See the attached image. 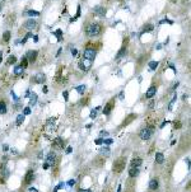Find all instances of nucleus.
Masks as SVG:
<instances>
[{"instance_id": "1", "label": "nucleus", "mask_w": 191, "mask_h": 192, "mask_svg": "<svg viewBox=\"0 0 191 192\" xmlns=\"http://www.w3.org/2000/svg\"><path fill=\"white\" fill-rule=\"evenodd\" d=\"M125 165H126V158H124V156H120V158H117V159L114 162L112 170H114L115 173H121V172L124 170Z\"/></svg>"}, {"instance_id": "2", "label": "nucleus", "mask_w": 191, "mask_h": 192, "mask_svg": "<svg viewBox=\"0 0 191 192\" xmlns=\"http://www.w3.org/2000/svg\"><path fill=\"white\" fill-rule=\"evenodd\" d=\"M101 33V26L97 23H92L87 27V35L89 37H96Z\"/></svg>"}, {"instance_id": "3", "label": "nucleus", "mask_w": 191, "mask_h": 192, "mask_svg": "<svg viewBox=\"0 0 191 192\" xmlns=\"http://www.w3.org/2000/svg\"><path fill=\"white\" fill-rule=\"evenodd\" d=\"M153 130H154V129H150V127H144V129L140 131V134H139L140 139H142V140H148V139H150V136L153 135Z\"/></svg>"}, {"instance_id": "4", "label": "nucleus", "mask_w": 191, "mask_h": 192, "mask_svg": "<svg viewBox=\"0 0 191 192\" xmlns=\"http://www.w3.org/2000/svg\"><path fill=\"white\" fill-rule=\"evenodd\" d=\"M91 65H92V61L88 60V59H84V57H83V59L79 61V69L83 70V71H88V70L91 69Z\"/></svg>"}, {"instance_id": "5", "label": "nucleus", "mask_w": 191, "mask_h": 192, "mask_svg": "<svg viewBox=\"0 0 191 192\" xmlns=\"http://www.w3.org/2000/svg\"><path fill=\"white\" fill-rule=\"evenodd\" d=\"M84 59H88V60H94V57H96V51L94 50H92V48H87L85 51H84Z\"/></svg>"}, {"instance_id": "6", "label": "nucleus", "mask_w": 191, "mask_h": 192, "mask_svg": "<svg viewBox=\"0 0 191 192\" xmlns=\"http://www.w3.org/2000/svg\"><path fill=\"white\" fill-rule=\"evenodd\" d=\"M64 145L65 144H64V140L61 137H56L52 143V148H55V149H64Z\"/></svg>"}, {"instance_id": "7", "label": "nucleus", "mask_w": 191, "mask_h": 192, "mask_svg": "<svg viewBox=\"0 0 191 192\" xmlns=\"http://www.w3.org/2000/svg\"><path fill=\"white\" fill-rule=\"evenodd\" d=\"M35 179V173H33V170H28L27 173H26V177H24V183L26 185H29L32 181Z\"/></svg>"}, {"instance_id": "8", "label": "nucleus", "mask_w": 191, "mask_h": 192, "mask_svg": "<svg viewBox=\"0 0 191 192\" xmlns=\"http://www.w3.org/2000/svg\"><path fill=\"white\" fill-rule=\"evenodd\" d=\"M94 13H96V15H98V17H105V15H106V9H105L103 6L98 5V6L94 8Z\"/></svg>"}, {"instance_id": "9", "label": "nucleus", "mask_w": 191, "mask_h": 192, "mask_svg": "<svg viewBox=\"0 0 191 192\" xmlns=\"http://www.w3.org/2000/svg\"><path fill=\"white\" fill-rule=\"evenodd\" d=\"M36 26H37V22H36L35 19H28V20L24 23V27H26L27 29H33V28H36Z\"/></svg>"}, {"instance_id": "10", "label": "nucleus", "mask_w": 191, "mask_h": 192, "mask_svg": "<svg viewBox=\"0 0 191 192\" xmlns=\"http://www.w3.org/2000/svg\"><path fill=\"white\" fill-rule=\"evenodd\" d=\"M55 160H56V154L54 153V152H50L48 155H47V158H46V162H47L50 165H54Z\"/></svg>"}, {"instance_id": "11", "label": "nucleus", "mask_w": 191, "mask_h": 192, "mask_svg": "<svg viewBox=\"0 0 191 192\" xmlns=\"http://www.w3.org/2000/svg\"><path fill=\"white\" fill-rule=\"evenodd\" d=\"M155 93H157V87H155V85H152V87L147 90L145 97H147V98H153V97L155 95Z\"/></svg>"}, {"instance_id": "12", "label": "nucleus", "mask_w": 191, "mask_h": 192, "mask_svg": "<svg viewBox=\"0 0 191 192\" xmlns=\"http://www.w3.org/2000/svg\"><path fill=\"white\" fill-rule=\"evenodd\" d=\"M37 55H38V52L37 51H29L28 54H27V60L29 61V62H35L36 61V59H37Z\"/></svg>"}, {"instance_id": "13", "label": "nucleus", "mask_w": 191, "mask_h": 192, "mask_svg": "<svg viewBox=\"0 0 191 192\" xmlns=\"http://www.w3.org/2000/svg\"><path fill=\"white\" fill-rule=\"evenodd\" d=\"M112 108H114V101L108 102V103L105 106V108H103V115H110V112L112 111Z\"/></svg>"}, {"instance_id": "14", "label": "nucleus", "mask_w": 191, "mask_h": 192, "mask_svg": "<svg viewBox=\"0 0 191 192\" xmlns=\"http://www.w3.org/2000/svg\"><path fill=\"white\" fill-rule=\"evenodd\" d=\"M158 187H159V183H158V179H155V178H153L152 181L149 182V188H150L152 191H157V190H158Z\"/></svg>"}, {"instance_id": "15", "label": "nucleus", "mask_w": 191, "mask_h": 192, "mask_svg": "<svg viewBox=\"0 0 191 192\" xmlns=\"http://www.w3.org/2000/svg\"><path fill=\"white\" fill-rule=\"evenodd\" d=\"M142 163H143V160H142L140 158H134V159L131 160V167H133V168H138V167L142 165Z\"/></svg>"}, {"instance_id": "16", "label": "nucleus", "mask_w": 191, "mask_h": 192, "mask_svg": "<svg viewBox=\"0 0 191 192\" xmlns=\"http://www.w3.org/2000/svg\"><path fill=\"white\" fill-rule=\"evenodd\" d=\"M138 174H139V168H130L129 169V176L131 177V178H135V177H138Z\"/></svg>"}, {"instance_id": "17", "label": "nucleus", "mask_w": 191, "mask_h": 192, "mask_svg": "<svg viewBox=\"0 0 191 192\" xmlns=\"http://www.w3.org/2000/svg\"><path fill=\"white\" fill-rule=\"evenodd\" d=\"M135 117H136V115H134V113H133V115H130L127 118H126V120H125V121H124V122H122L121 127H125V126H127V125H129V123H130V122H131L134 118H135Z\"/></svg>"}, {"instance_id": "18", "label": "nucleus", "mask_w": 191, "mask_h": 192, "mask_svg": "<svg viewBox=\"0 0 191 192\" xmlns=\"http://www.w3.org/2000/svg\"><path fill=\"white\" fill-rule=\"evenodd\" d=\"M45 79H46V77H45L43 74H37V75L33 78L32 80H33L35 83H43V81H45Z\"/></svg>"}, {"instance_id": "19", "label": "nucleus", "mask_w": 191, "mask_h": 192, "mask_svg": "<svg viewBox=\"0 0 191 192\" xmlns=\"http://www.w3.org/2000/svg\"><path fill=\"white\" fill-rule=\"evenodd\" d=\"M155 162H157L158 164H162V163L164 162V155L162 153H157L155 154Z\"/></svg>"}, {"instance_id": "20", "label": "nucleus", "mask_w": 191, "mask_h": 192, "mask_svg": "<svg viewBox=\"0 0 191 192\" xmlns=\"http://www.w3.org/2000/svg\"><path fill=\"white\" fill-rule=\"evenodd\" d=\"M23 68L21 66V65H17L15 68H14V75H17V77H19L21 74H23Z\"/></svg>"}, {"instance_id": "21", "label": "nucleus", "mask_w": 191, "mask_h": 192, "mask_svg": "<svg viewBox=\"0 0 191 192\" xmlns=\"http://www.w3.org/2000/svg\"><path fill=\"white\" fill-rule=\"evenodd\" d=\"M85 89H87V87H85L84 84H82V85H78V87H76V92H78L79 94H84Z\"/></svg>"}, {"instance_id": "22", "label": "nucleus", "mask_w": 191, "mask_h": 192, "mask_svg": "<svg viewBox=\"0 0 191 192\" xmlns=\"http://www.w3.org/2000/svg\"><path fill=\"white\" fill-rule=\"evenodd\" d=\"M0 113L1 115L6 113V104H5V102H0Z\"/></svg>"}, {"instance_id": "23", "label": "nucleus", "mask_w": 191, "mask_h": 192, "mask_svg": "<svg viewBox=\"0 0 191 192\" xmlns=\"http://www.w3.org/2000/svg\"><path fill=\"white\" fill-rule=\"evenodd\" d=\"M36 102H37V94H36V93H33V94L31 95V101H29V104H31V106H33V104H36Z\"/></svg>"}, {"instance_id": "24", "label": "nucleus", "mask_w": 191, "mask_h": 192, "mask_svg": "<svg viewBox=\"0 0 191 192\" xmlns=\"http://www.w3.org/2000/svg\"><path fill=\"white\" fill-rule=\"evenodd\" d=\"M21 66H22L23 69H26V68L28 66V60H27V57H23V59H22V61H21Z\"/></svg>"}, {"instance_id": "25", "label": "nucleus", "mask_w": 191, "mask_h": 192, "mask_svg": "<svg viewBox=\"0 0 191 192\" xmlns=\"http://www.w3.org/2000/svg\"><path fill=\"white\" fill-rule=\"evenodd\" d=\"M149 68H150V70H155L158 68V62L157 61H150L149 62Z\"/></svg>"}, {"instance_id": "26", "label": "nucleus", "mask_w": 191, "mask_h": 192, "mask_svg": "<svg viewBox=\"0 0 191 192\" xmlns=\"http://www.w3.org/2000/svg\"><path fill=\"white\" fill-rule=\"evenodd\" d=\"M98 110H99V107H97L96 110H92V112H91V116H89V117H91L92 120H94V118L97 117V111H98Z\"/></svg>"}, {"instance_id": "27", "label": "nucleus", "mask_w": 191, "mask_h": 192, "mask_svg": "<svg viewBox=\"0 0 191 192\" xmlns=\"http://www.w3.org/2000/svg\"><path fill=\"white\" fill-rule=\"evenodd\" d=\"M3 39H4L5 42H8V41L10 39V32H9V31H6V32H4V36H3Z\"/></svg>"}, {"instance_id": "28", "label": "nucleus", "mask_w": 191, "mask_h": 192, "mask_svg": "<svg viewBox=\"0 0 191 192\" xmlns=\"http://www.w3.org/2000/svg\"><path fill=\"white\" fill-rule=\"evenodd\" d=\"M27 14H28V15H32V17H37V15H39V12H37V10H28Z\"/></svg>"}, {"instance_id": "29", "label": "nucleus", "mask_w": 191, "mask_h": 192, "mask_svg": "<svg viewBox=\"0 0 191 192\" xmlns=\"http://www.w3.org/2000/svg\"><path fill=\"white\" fill-rule=\"evenodd\" d=\"M23 120H24V115H19L18 117H17V125L19 126V125L23 122Z\"/></svg>"}, {"instance_id": "30", "label": "nucleus", "mask_w": 191, "mask_h": 192, "mask_svg": "<svg viewBox=\"0 0 191 192\" xmlns=\"http://www.w3.org/2000/svg\"><path fill=\"white\" fill-rule=\"evenodd\" d=\"M125 50H126V46H124V47H122V48H121V50L118 51V54H117V59H120V57H121V56L124 55V52H125Z\"/></svg>"}, {"instance_id": "31", "label": "nucleus", "mask_w": 191, "mask_h": 192, "mask_svg": "<svg viewBox=\"0 0 191 192\" xmlns=\"http://www.w3.org/2000/svg\"><path fill=\"white\" fill-rule=\"evenodd\" d=\"M153 27L152 24H147V27H144V32H150V31H153Z\"/></svg>"}, {"instance_id": "32", "label": "nucleus", "mask_w": 191, "mask_h": 192, "mask_svg": "<svg viewBox=\"0 0 191 192\" xmlns=\"http://www.w3.org/2000/svg\"><path fill=\"white\" fill-rule=\"evenodd\" d=\"M17 61V57L15 56H10L9 59H8V64H14Z\"/></svg>"}, {"instance_id": "33", "label": "nucleus", "mask_w": 191, "mask_h": 192, "mask_svg": "<svg viewBox=\"0 0 191 192\" xmlns=\"http://www.w3.org/2000/svg\"><path fill=\"white\" fill-rule=\"evenodd\" d=\"M103 143H105L106 145H110V144H112V143H114V140H112V139H106V140L103 139Z\"/></svg>"}, {"instance_id": "34", "label": "nucleus", "mask_w": 191, "mask_h": 192, "mask_svg": "<svg viewBox=\"0 0 191 192\" xmlns=\"http://www.w3.org/2000/svg\"><path fill=\"white\" fill-rule=\"evenodd\" d=\"M63 186H64V183H63V182H61V183H59V185H57V186L55 187V190H54V192H57V191H59V190H60V188H61V187H63Z\"/></svg>"}, {"instance_id": "35", "label": "nucleus", "mask_w": 191, "mask_h": 192, "mask_svg": "<svg viewBox=\"0 0 191 192\" xmlns=\"http://www.w3.org/2000/svg\"><path fill=\"white\" fill-rule=\"evenodd\" d=\"M29 37H33V36H32V33H28V35H27V36H26V37H24V38L22 39V43H24V42H26V41H27V39L29 38Z\"/></svg>"}, {"instance_id": "36", "label": "nucleus", "mask_w": 191, "mask_h": 192, "mask_svg": "<svg viewBox=\"0 0 191 192\" xmlns=\"http://www.w3.org/2000/svg\"><path fill=\"white\" fill-rule=\"evenodd\" d=\"M29 113H31V108H29V107L24 108V111H23V115H29Z\"/></svg>"}, {"instance_id": "37", "label": "nucleus", "mask_w": 191, "mask_h": 192, "mask_svg": "<svg viewBox=\"0 0 191 192\" xmlns=\"http://www.w3.org/2000/svg\"><path fill=\"white\" fill-rule=\"evenodd\" d=\"M75 179H70V181H69V182H68V185H69V186H70V187H72V186H74V185H75Z\"/></svg>"}, {"instance_id": "38", "label": "nucleus", "mask_w": 191, "mask_h": 192, "mask_svg": "<svg viewBox=\"0 0 191 192\" xmlns=\"http://www.w3.org/2000/svg\"><path fill=\"white\" fill-rule=\"evenodd\" d=\"M63 95H64V99H65V101H68V98H69V97H68V95H69V93H68L66 90L63 93Z\"/></svg>"}, {"instance_id": "39", "label": "nucleus", "mask_w": 191, "mask_h": 192, "mask_svg": "<svg viewBox=\"0 0 191 192\" xmlns=\"http://www.w3.org/2000/svg\"><path fill=\"white\" fill-rule=\"evenodd\" d=\"M180 127H181V122H180V121L175 122V129H180Z\"/></svg>"}, {"instance_id": "40", "label": "nucleus", "mask_w": 191, "mask_h": 192, "mask_svg": "<svg viewBox=\"0 0 191 192\" xmlns=\"http://www.w3.org/2000/svg\"><path fill=\"white\" fill-rule=\"evenodd\" d=\"M96 144H97V145H101V144H103V139H97V140H96Z\"/></svg>"}, {"instance_id": "41", "label": "nucleus", "mask_w": 191, "mask_h": 192, "mask_svg": "<svg viewBox=\"0 0 191 192\" xmlns=\"http://www.w3.org/2000/svg\"><path fill=\"white\" fill-rule=\"evenodd\" d=\"M101 152H102V153H106V154H108V152H110V150H108V148H107V146H105V149H102V150H101Z\"/></svg>"}, {"instance_id": "42", "label": "nucleus", "mask_w": 191, "mask_h": 192, "mask_svg": "<svg viewBox=\"0 0 191 192\" xmlns=\"http://www.w3.org/2000/svg\"><path fill=\"white\" fill-rule=\"evenodd\" d=\"M101 136H108V132L107 131H101Z\"/></svg>"}, {"instance_id": "43", "label": "nucleus", "mask_w": 191, "mask_h": 192, "mask_svg": "<svg viewBox=\"0 0 191 192\" xmlns=\"http://www.w3.org/2000/svg\"><path fill=\"white\" fill-rule=\"evenodd\" d=\"M79 15H80V6H78V10H76V17H75V19L78 18V17H79Z\"/></svg>"}, {"instance_id": "44", "label": "nucleus", "mask_w": 191, "mask_h": 192, "mask_svg": "<svg viewBox=\"0 0 191 192\" xmlns=\"http://www.w3.org/2000/svg\"><path fill=\"white\" fill-rule=\"evenodd\" d=\"M76 54H78V51H76L75 48H72V55H73V56H75Z\"/></svg>"}, {"instance_id": "45", "label": "nucleus", "mask_w": 191, "mask_h": 192, "mask_svg": "<svg viewBox=\"0 0 191 192\" xmlns=\"http://www.w3.org/2000/svg\"><path fill=\"white\" fill-rule=\"evenodd\" d=\"M48 167H50V164H48V163L46 162V163L43 164V169H48Z\"/></svg>"}, {"instance_id": "46", "label": "nucleus", "mask_w": 191, "mask_h": 192, "mask_svg": "<svg viewBox=\"0 0 191 192\" xmlns=\"http://www.w3.org/2000/svg\"><path fill=\"white\" fill-rule=\"evenodd\" d=\"M72 152H73V149H72V146H68V149H66V153H68V154H70V153H72Z\"/></svg>"}, {"instance_id": "47", "label": "nucleus", "mask_w": 191, "mask_h": 192, "mask_svg": "<svg viewBox=\"0 0 191 192\" xmlns=\"http://www.w3.org/2000/svg\"><path fill=\"white\" fill-rule=\"evenodd\" d=\"M12 95H13V98H14V99H15V101H18V97H17V95H15V93H14V92H13V90H12Z\"/></svg>"}, {"instance_id": "48", "label": "nucleus", "mask_w": 191, "mask_h": 192, "mask_svg": "<svg viewBox=\"0 0 191 192\" xmlns=\"http://www.w3.org/2000/svg\"><path fill=\"white\" fill-rule=\"evenodd\" d=\"M56 35L59 36V39L61 38V37H60V36H61V31H60V29H59V31H56Z\"/></svg>"}, {"instance_id": "49", "label": "nucleus", "mask_w": 191, "mask_h": 192, "mask_svg": "<svg viewBox=\"0 0 191 192\" xmlns=\"http://www.w3.org/2000/svg\"><path fill=\"white\" fill-rule=\"evenodd\" d=\"M8 149H9V146H8L6 144H5V145H3V150H8Z\"/></svg>"}, {"instance_id": "50", "label": "nucleus", "mask_w": 191, "mask_h": 192, "mask_svg": "<svg viewBox=\"0 0 191 192\" xmlns=\"http://www.w3.org/2000/svg\"><path fill=\"white\" fill-rule=\"evenodd\" d=\"M78 192H92L91 190H79Z\"/></svg>"}, {"instance_id": "51", "label": "nucleus", "mask_w": 191, "mask_h": 192, "mask_svg": "<svg viewBox=\"0 0 191 192\" xmlns=\"http://www.w3.org/2000/svg\"><path fill=\"white\" fill-rule=\"evenodd\" d=\"M153 106H154V101H152V102L149 103V107H150V108H153Z\"/></svg>"}, {"instance_id": "52", "label": "nucleus", "mask_w": 191, "mask_h": 192, "mask_svg": "<svg viewBox=\"0 0 191 192\" xmlns=\"http://www.w3.org/2000/svg\"><path fill=\"white\" fill-rule=\"evenodd\" d=\"M29 191H33V192H37V190L35 188V187H32V188H29Z\"/></svg>"}, {"instance_id": "53", "label": "nucleus", "mask_w": 191, "mask_h": 192, "mask_svg": "<svg viewBox=\"0 0 191 192\" xmlns=\"http://www.w3.org/2000/svg\"><path fill=\"white\" fill-rule=\"evenodd\" d=\"M117 192H121V186H118V188H117Z\"/></svg>"}, {"instance_id": "54", "label": "nucleus", "mask_w": 191, "mask_h": 192, "mask_svg": "<svg viewBox=\"0 0 191 192\" xmlns=\"http://www.w3.org/2000/svg\"><path fill=\"white\" fill-rule=\"evenodd\" d=\"M1 56H3V52H0V62H1Z\"/></svg>"}, {"instance_id": "55", "label": "nucleus", "mask_w": 191, "mask_h": 192, "mask_svg": "<svg viewBox=\"0 0 191 192\" xmlns=\"http://www.w3.org/2000/svg\"><path fill=\"white\" fill-rule=\"evenodd\" d=\"M171 1H172V3H176V1H177V0H171Z\"/></svg>"}, {"instance_id": "56", "label": "nucleus", "mask_w": 191, "mask_h": 192, "mask_svg": "<svg viewBox=\"0 0 191 192\" xmlns=\"http://www.w3.org/2000/svg\"><path fill=\"white\" fill-rule=\"evenodd\" d=\"M0 10H1V5H0Z\"/></svg>"}, {"instance_id": "57", "label": "nucleus", "mask_w": 191, "mask_h": 192, "mask_svg": "<svg viewBox=\"0 0 191 192\" xmlns=\"http://www.w3.org/2000/svg\"><path fill=\"white\" fill-rule=\"evenodd\" d=\"M0 1H4V0H0Z\"/></svg>"}]
</instances>
